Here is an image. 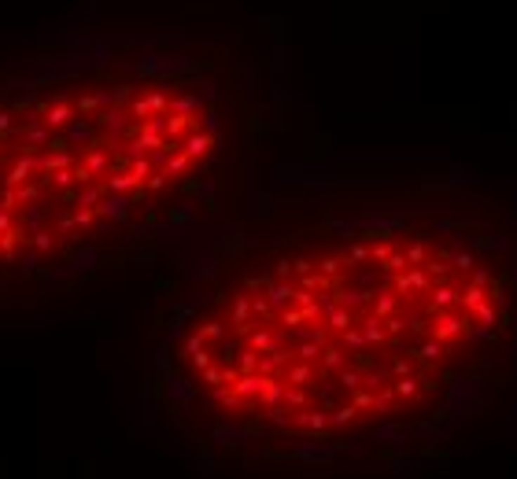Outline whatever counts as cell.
<instances>
[{
    "instance_id": "6da1fadb",
    "label": "cell",
    "mask_w": 517,
    "mask_h": 479,
    "mask_svg": "<svg viewBox=\"0 0 517 479\" xmlns=\"http://www.w3.org/2000/svg\"><path fill=\"white\" fill-rule=\"evenodd\" d=\"M517 354V243L462 214L277 251L204 299L174 343L199 413L266 443L447 424Z\"/></svg>"
},
{
    "instance_id": "7a4b0ae2",
    "label": "cell",
    "mask_w": 517,
    "mask_h": 479,
    "mask_svg": "<svg viewBox=\"0 0 517 479\" xmlns=\"http://www.w3.org/2000/svg\"><path fill=\"white\" fill-rule=\"evenodd\" d=\"M222 151V114L185 78H96L0 104V269L129 225Z\"/></svg>"
}]
</instances>
